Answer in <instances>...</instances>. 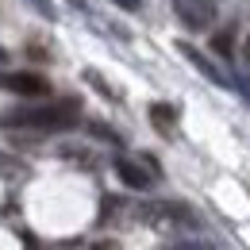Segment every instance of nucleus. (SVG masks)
<instances>
[{
    "label": "nucleus",
    "instance_id": "nucleus-10",
    "mask_svg": "<svg viewBox=\"0 0 250 250\" xmlns=\"http://www.w3.org/2000/svg\"><path fill=\"white\" fill-rule=\"evenodd\" d=\"M112 4H120L124 12H139V8H143V0H112Z\"/></svg>",
    "mask_w": 250,
    "mask_h": 250
},
{
    "label": "nucleus",
    "instance_id": "nucleus-13",
    "mask_svg": "<svg viewBox=\"0 0 250 250\" xmlns=\"http://www.w3.org/2000/svg\"><path fill=\"white\" fill-rule=\"evenodd\" d=\"M0 85H4V77H0Z\"/></svg>",
    "mask_w": 250,
    "mask_h": 250
},
{
    "label": "nucleus",
    "instance_id": "nucleus-2",
    "mask_svg": "<svg viewBox=\"0 0 250 250\" xmlns=\"http://www.w3.org/2000/svg\"><path fill=\"white\" fill-rule=\"evenodd\" d=\"M173 12H177V20L192 27V31H204V27H212L216 23V4L212 0H173Z\"/></svg>",
    "mask_w": 250,
    "mask_h": 250
},
{
    "label": "nucleus",
    "instance_id": "nucleus-1",
    "mask_svg": "<svg viewBox=\"0 0 250 250\" xmlns=\"http://www.w3.org/2000/svg\"><path fill=\"white\" fill-rule=\"evenodd\" d=\"M77 124V100L39 104V108H4L0 127H31V131H65Z\"/></svg>",
    "mask_w": 250,
    "mask_h": 250
},
{
    "label": "nucleus",
    "instance_id": "nucleus-12",
    "mask_svg": "<svg viewBox=\"0 0 250 250\" xmlns=\"http://www.w3.org/2000/svg\"><path fill=\"white\" fill-rule=\"evenodd\" d=\"M235 85H239V93H243V96H247V100H250V77H239Z\"/></svg>",
    "mask_w": 250,
    "mask_h": 250
},
{
    "label": "nucleus",
    "instance_id": "nucleus-11",
    "mask_svg": "<svg viewBox=\"0 0 250 250\" xmlns=\"http://www.w3.org/2000/svg\"><path fill=\"white\" fill-rule=\"evenodd\" d=\"M93 250H120V243H116V239H100Z\"/></svg>",
    "mask_w": 250,
    "mask_h": 250
},
{
    "label": "nucleus",
    "instance_id": "nucleus-3",
    "mask_svg": "<svg viewBox=\"0 0 250 250\" xmlns=\"http://www.w3.org/2000/svg\"><path fill=\"white\" fill-rule=\"evenodd\" d=\"M116 173H120V181H124L127 188H139V192L154 185V177H150L139 162H131V158H120V162H116Z\"/></svg>",
    "mask_w": 250,
    "mask_h": 250
},
{
    "label": "nucleus",
    "instance_id": "nucleus-4",
    "mask_svg": "<svg viewBox=\"0 0 250 250\" xmlns=\"http://www.w3.org/2000/svg\"><path fill=\"white\" fill-rule=\"evenodd\" d=\"M177 50H181V54H185L188 62H192V65H196V69H200V73H204V77H208V81H212V85H219V89H231V81H227V77L219 73L216 65H212V62H208V58H204V54H200V50H196V46H188V42H181Z\"/></svg>",
    "mask_w": 250,
    "mask_h": 250
},
{
    "label": "nucleus",
    "instance_id": "nucleus-6",
    "mask_svg": "<svg viewBox=\"0 0 250 250\" xmlns=\"http://www.w3.org/2000/svg\"><path fill=\"white\" fill-rule=\"evenodd\" d=\"M150 124H154L162 135H173V127H177V108H173V104H166V100L150 104Z\"/></svg>",
    "mask_w": 250,
    "mask_h": 250
},
{
    "label": "nucleus",
    "instance_id": "nucleus-7",
    "mask_svg": "<svg viewBox=\"0 0 250 250\" xmlns=\"http://www.w3.org/2000/svg\"><path fill=\"white\" fill-rule=\"evenodd\" d=\"M212 50H216L219 58H231V54H235V39H231V31H219L216 39H212Z\"/></svg>",
    "mask_w": 250,
    "mask_h": 250
},
{
    "label": "nucleus",
    "instance_id": "nucleus-5",
    "mask_svg": "<svg viewBox=\"0 0 250 250\" xmlns=\"http://www.w3.org/2000/svg\"><path fill=\"white\" fill-rule=\"evenodd\" d=\"M4 89H12L20 96H42L46 93V81L39 73H12V77H4Z\"/></svg>",
    "mask_w": 250,
    "mask_h": 250
},
{
    "label": "nucleus",
    "instance_id": "nucleus-9",
    "mask_svg": "<svg viewBox=\"0 0 250 250\" xmlns=\"http://www.w3.org/2000/svg\"><path fill=\"white\" fill-rule=\"evenodd\" d=\"M93 135H96V139H108V143H116V146H120V135H116L112 127H104V124H93Z\"/></svg>",
    "mask_w": 250,
    "mask_h": 250
},
{
    "label": "nucleus",
    "instance_id": "nucleus-8",
    "mask_svg": "<svg viewBox=\"0 0 250 250\" xmlns=\"http://www.w3.org/2000/svg\"><path fill=\"white\" fill-rule=\"evenodd\" d=\"M166 250H212L208 243H200V239H181V243H169Z\"/></svg>",
    "mask_w": 250,
    "mask_h": 250
}]
</instances>
